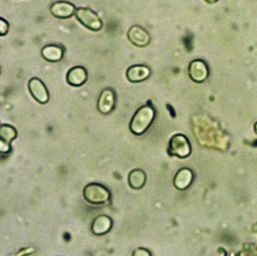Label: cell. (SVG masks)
I'll return each instance as SVG.
<instances>
[{
	"instance_id": "7c38bea8",
	"label": "cell",
	"mask_w": 257,
	"mask_h": 256,
	"mask_svg": "<svg viewBox=\"0 0 257 256\" xmlns=\"http://www.w3.org/2000/svg\"><path fill=\"white\" fill-rule=\"evenodd\" d=\"M112 220L109 216L100 215L96 216L91 225V231L95 235L106 234L112 228Z\"/></svg>"
},
{
	"instance_id": "3957f363",
	"label": "cell",
	"mask_w": 257,
	"mask_h": 256,
	"mask_svg": "<svg viewBox=\"0 0 257 256\" xmlns=\"http://www.w3.org/2000/svg\"><path fill=\"white\" fill-rule=\"evenodd\" d=\"M75 15L84 27L91 31H99L103 27V23L99 15L89 8H78L75 11Z\"/></svg>"
},
{
	"instance_id": "e0dca14e",
	"label": "cell",
	"mask_w": 257,
	"mask_h": 256,
	"mask_svg": "<svg viewBox=\"0 0 257 256\" xmlns=\"http://www.w3.org/2000/svg\"><path fill=\"white\" fill-rule=\"evenodd\" d=\"M9 30V24L6 20L0 18V36H5Z\"/></svg>"
},
{
	"instance_id": "8fae6325",
	"label": "cell",
	"mask_w": 257,
	"mask_h": 256,
	"mask_svg": "<svg viewBox=\"0 0 257 256\" xmlns=\"http://www.w3.org/2000/svg\"><path fill=\"white\" fill-rule=\"evenodd\" d=\"M149 67L144 65H135L130 66L126 70V78L132 83H140L145 81L151 75Z\"/></svg>"
},
{
	"instance_id": "52a82bcc",
	"label": "cell",
	"mask_w": 257,
	"mask_h": 256,
	"mask_svg": "<svg viewBox=\"0 0 257 256\" xmlns=\"http://www.w3.org/2000/svg\"><path fill=\"white\" fill-rule=\"evenodd\" d=\"M116 105V94L112 89L107 88L102 90L98 99V111L102 114L112 112Z\"/></svg>"
},
{
	"instance_id": "ffe728a7",
	"label": "cell",
	"mask_w": 257,
	"mask_h": 256,
	"mask_svg": "<svg viewBox=\"0 0 257 256\" xmlns=\"http://www.w3.org/2000/svg\"><path fill=\"white\" fill-rule=\"evenodd\" d=\"M206 3H208V4H213V3H217L218 0H205Z\"/></svg>"
},
{
	"instance_id": "5b68a950",
	"label": "cell",
	"mask_w": 257,
	"mask_h": 256,
	"mask_svg": "<svg viewBox=\"0 0 257 256\" xmlns=\"http://www.w3.org/2000/svg\"><path fill=\"white\" fill-rule=\"evenodd\" d=\"M29 91L33 99L39 103H48L50 96L48 89L43 82L37 78H33L28 83Z\"/></svg>"
},
{
	"instance_id": "9c48e42d",
	"label": "cell",
	"mask_w": 257,
	"mask_h": 256,
	"mask_svg": "<svg viewBox=\"0 0 257 256\" xmlns=\"http://www.w3.org/2000/svg\"><path fill=\"white\" fill-rule=\"evenodd\" d=\"M51 13L59 19H67L75 15V6L72 3L66 1H59L51 6Z\"/></svg>"
},
{
	"instance_id": "277c9868",
	"label": "cell",
	"mask_w": 257,
	"mask_h": 256,
	"mask_svg": "<svg viewBox=\"0 0 257 256\" xmlns=\"http://www.w3.org/2000/svg\"><path fill=\"white\" fill-rule=\"evenodd\" d=\"M192 148L188 138L182 134H177L169 141L168 153L170 156L184 159L188 157Z\"/></svg>"
},
{
	"instance_id": "44dd1931",
	"label": "cell",
	"mask_w": 257,
	"mask_h": 256,
	"mask_svg": "<svg viewBox=\"0 0 257 256\" xmlns=\"http://www.w3.org/2000/svg\"><path fill=\"white\" fill-rule=\"evenodd\" d=\"M254 132L255 133H256V135H257V122L256 123H255L254 125Z\"/></svg>"
},
{
	"instance_id": "5bb4252c",
	"label": "cell",
	"mask_w": 257,
	"mask_h": 256,
	"mask_svg": "<svg viewBox=\"0 0 257 256\" xmlns=\"http://www.w3.org/2000/svg\"><path fill=\"white\" fill-rule=\"evenodd\" d=\"M42 57L50 63H57L63 58L64 50L62 47L56 45H48L42 48Z\"/></svg>"
},
{
	"instance_id": "6da1fadb",
	"label": "cell",
	"mask_w": 257,
	"mask_h": 256,
	"mask_svg": "<svg viewBox=\"0 0 257 256\" xmlns=\"http://www.w3.org/2000/svg\"><path fill=\"white\" fill-rule=\"evenodd\" d=\"M156 111L151 105L141 107L136 111L130 123V130L136 135H142L154 123Z\"/></svg>"
},
{
	"instance_id": "d6986e66",
	"label": "cell",
	"mask_w": 257,
	"mask_h": 256,
	"mask_svg": "<svg viewBox=\"0 0 257 256\" xmlns=\"http://www.w3.org/2000/svg\"><path fill=\"white\" fill-rule=\"evenodd\" d=\"M133 255L136 256H150L151 254L150 253L149 251L147 250L146 249L144 248H138L136 250L133 252Z\"/></svg>"
},
{
	"instance_id": "ba28073f",
	"label": "cell",
	"mask_w": 257,
	"mask_h": 256,
	"mask_svg": "<svg viewBox=\"0 0 257 256\" xmlns=\"http://www.w3.org/2000/svg\"><path fill=\"white\" fill-rule=\"evenodd\" d=\"M127 37L133 45L139 48H144L149 45L151 39V36L147 30L138 25L130 27L127 32Z\"/></svg>"
},
{
	"instance_id": "8992f818",
	"label": "cell",
	"mask_w": 257,
	"mask_h": 256,
	"mask_svg": "<svg viewBox=\"0 0 257 256\" xmlns=\"http://www.w3.org/2000/svg\"><path fill=\"white\" fill-rule=\"evenodd\" d=\"M188 73L192 81L200 84L208 78L209 70L205 61L195 60L189 65Z\"/></svg>"
},
{
	"instance_id": "4fadbf2b",
	"label": "cell",
	"mask_w": 257,
	"mask_h": 256,
	"mask_svg": "<svg viewBox=\"0 0 257 256\" xmlns=\"http://www.w3.org/2000/svg\"><path fill=\"white\" fill-rule=\"evenodd\" d=\"M193 172L190 168H183L174 177V186L179 190H185L193 183Z\"/></svg>"
},
{
	"instance_id": "ac0fdd59",
	"label": "cell",
	"mask_w": 257,
	"mask_h": 256,
	"mask_svg": "<svg viewBox=\"0 0 257 256\" xmlns=\"http://www.w3.org/2000/svg\"><path fill=\"white\" fill-rule=\"evenodd\" d=\"M12 150V146L10 144L0 139V153L7 154V153H10Z\"/></svg>"
},
{
	"instance_id": "30bf717a",
	"label": "cell",
	"mask_w": 257,
	"mask_h": 256,
	"mask_svg": "<svg viewBox=\"0 0 257 256\" xmlns=\"http://www.w3.org/2000/svg\"><path fill=\"white\" fill-rule=\"evenodd\" d=\"M88 75L87 70L83 66H75L71 68L66 75V81L72 87H81L87 82Z\"/></svg>"
},
{
	"instance_id": "7402d4cb",
	"label": "cell",
	"mask_w": 257,
	"mask_h": 256,
	"mask_svg": "<svg viewBox=\"0 0 257 256\" xmlns=\"http://www.w3.org/2000/svg\"><path fill=\"white\" fill-rule=\"evenodd\" d=\"M0 73H1V68H0Z\"/></svg>"
},
{
	"instance_id": "7a4b0ae2",
	"label": "cell",
	"mask_w": 257,
	"mask_h": 256,
	"mask_svg": "<svg viewBox=\"0 0 257 256\" xmlns=\"http://www.w3.org/2000/svg\"><path fill=\"white\" fill-rule=\"evenodd\" d=\"M83 194L87 202L95 205L105 204L111 198L109 190L102 185L96 183L87 185Z\"/></svg>"
},
{
	"instance_id": "9a60e30c",
	"label": "cell",
	"mask_w": 257,
	"mask_h": 256,
	"mask_svg": "<svg viewBox=\"0 0 257 256\" xmlns=\"http://www.w3.org/2000/svg\"><path fill=\"white\" fill-rule=\"evenodd\" d=\"M147 181V175L143 170L136 168L128 174V183L133 189H140L145 186Z\"/></svg>"
},
{
	"instance_id": "2e32d148",
	"label": "cell",
	"mask_w": 257,
	"mask_h": 256,
	"mask_svg": "<svg viewBox=\"0 0 257 256\" xmlns=\"http://www.w3.org/2000/svg\"><path fill=\"white\" fill-rule=\"evenodd\" d=\"M18 136V132L14 126L9 124L0 125V139L11 144Z\"/></svg>"
}]
</instances>
